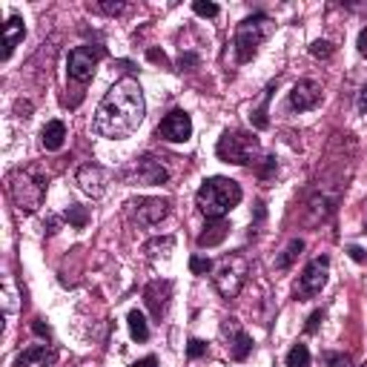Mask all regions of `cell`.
I'll list each match as a JSON object with an SVG mask.
<instances>
[{
	"instance_id": "obj_1",
	"label": "cell",
	"mask_w": 367,
	"mask_h": 367,
	"mask_svg": "<svg viewBox=\"0 0 367 367\" xmlns=\"http://www.w3.org/2000/svg\"><path fill=\"white\" fill-rule=\"evenodd\" d=\"M146 112V101H143V89L138 86V81L124 78L118 81L107 95L104 101L97 104L95 120H92V130L95 135L101 138H130L143 120Z\"/></svg>"
},
{
	"instance_id": "obj_2",
	"label": "cell",
	"mask_w": 367,
	"mask_h": 367,
	"mask_svg": "<svg viewBox=\"0 0 367 367\" xmlns=\"http://www.w3.org/2000/svg\"><path fill=\"white\" fill-rule=\"evenodd\" d=\"M241 198H244V192H241L238 181L215 175L198 187V192H195V207L201 210V215H207V221H215V218H224L233 207H238Z\"/></svg>"
},
{
	"instance_id": "obj_3",
	"label": "cell",
	"mask_w": 367,
	"mask_h": 367,
	"mask_svg": "<svg viewBox=\"0 0 367 367\" xmlns=\"http://www.w3.org/2000/svg\"><path fill=\"white\" fill-rule=\"evenodd\" d=\"M273 32V20L267 17V15H250V17H244L238 23V29H235V58L238 63H247L256 58L258 52V46L267 40V35Z\"/></svg>"
},
{
	"instance_id": "obj_4",
	"label": "cell",
	"mask_w": 367,
	"mask_h": 367,
	"mask_svg": "<svg viewBox=\"0 0 367 367\" xmlns=\"http://www.w3.org/2000/svg\"><path fill=\"white\" fill-rule=\"evenodd\" d=\"M247 276H250V261L244 258L241 253H230V256H224L221 261L215 264L212 284H215V290L221 292L224 299H235L241 292V287L247 284Z\"/></svg>"
},
{
	"instance_id": "obj_5",
	"label": "cell",
	"mask_w": 367,
	"mask_h": 367,
	"mask_svg": "<svg viewBox=\"0 0 367 367\" xmlns=\"http://www.w3.org/2000/svg\"><path fill=\"white\" fill-rule=\"evenodd\" d=\"M9 195L23 212H35L43 204L46 195V178L32 173V169H17L9 175Z\"/></svg>"
},
{
	"instance_id": "obj_6",
	"label": "cell",
	"mask_w": 367,
	"mask_h": 367,
	"mask_svg": "<svg viewBox=\"0 0 367 367\" xmlns=\"http://www.w3.org/2000/svg\"><path fill=\"white\" fill-rule=\"evenodd\" d=\"M215 153L224 164L247 166L258 155V138L253 132H244V130H227L221 138H218Z\"/></svg>"
},
{
	"instance_id": "obj_7",
	"label": "cell",
	"mask_w": 367,
	"mask_h": 367,
	"mask_svg": "<svg viewBox=\"0 0 367 367\" xmlns=\"http://www.w3.org/2000/svg\"><path fill=\"white\" fill-rule=\"evenodd\" d=\"M104 58V46H92V43H86V46H75L69 52V61H66V66H69V78L75 81V84H86V81H92V75H95V66H97V61Z\"/></svg>"
},
{
	"instance_id": "obj_8",
	"label": "cell",
	"mask_w": 367,
	"mask_h": 367,
	"mask_svg": "<svg viewBox=\"0 0 367 367\" xmlns=\"http://www.w3.org/2000/svg\"><path fill=\"white\" fill-rule=\"evenodd\" d=\"M155 135H158L161 141H169V143H184V141H189V135H192V118H189L184 109H173V112H169V115L161 120V124H158Z\"/></svg>"
},
{
	"instance_id": "obj_9",
	"label": "cell",
	"mask_w": 367,
	"mask_h": 367,
	"mask_svg": "<svg viewBox=\"0 0 367 367\" xmlns=\"http://www.w3.org/2000/svg\"><path fill=\"white\" fill-rule=\"evenodd\" d=\"M327 273H330V256H319L313 258L304 273H302V281H299V296H315V292H322V287L327 284Z\"/></svg>"
},
{
	"instance_id": "obj_10",
	"label": "cell",
	"mask_w": 367,
	"mask_h": 367,
	"mask_svg": "<svg viewBox=\"0 0 367 367\" xmlns=\"http://www.w3.org/2000/svg\"><path fill=\"white\" fill-rule=\"evenodd\" d=\"M130 212H132V221H138L141 227H153V224H161L169 215V201L166 198H138L130 204Z\"/></svg>"
},
{
	"instance_id": "obj_11",
	"label": "cell",
	"mask_w": 367,
	"mask_h": 367,
	"mask_svg": "<svg viewBox=\"0 0 367 367\" xmlns=\"http://www.w3.org/2000/svg\"><path fill=\"white\" fill-rule=\"evenodd\" d=\"M221 333H224V338H227V350H230V356H233L235 361H244V359L253 353V338H250V333L244 330L235 319H227V322L221 325Z\"/></svg>"
},
{
	"instance_id": "obj_12",
	"label": "cell",
	"mask_w": 367,
	"mask_h": 367,
	"mask_svg": "<svg viewBox=\"0 0 367 367\" xmlns=\"http://www.w3.org/2000/svg\"><path fill=\"white\" fill-rule=\"evenodd\" d=\"M322 101V86L310 81V78H302L296 86L290 89V107L299 109V112H307V109H315Z\"/></svg>"
},
{
	"instance_id": "obj_13",
	"label": "cell",
	"mask_w": 367,
	"mask_h": 367,
	"mask_svg": "<svg viewBox=\"0 0 367 367\" xmlns=\"http://www.w3.org/2000/svg\"><path fill=\"white\" fill-rule=\"evenodd\" d=\"M78 187H81V192L92 195V198H101V195L107 192V173H104V166L84 164L78 169Z\"/></svg>"
},
{
	"instance_id": "obj_14",
	"label": "cell",
	"mask_w": 367,
	"mask_h": 367,
	"mask_svg": "<svg viewBox=\"0 0 367 367\" xmlns=\"http://www.w3.org/2000/svg\"><path fill=\"white\" fill-rule=\"evenodd\" d=\"M135 178L141 184H164L169 178V173L161 166V161H155L153 155H141L135 161Z\"/></svg>"
},
{
	"instance_id": "obj_15",
	"label": "cell",
	"mask_w": 367,
	"mask_h": 367,
	"mask_svg": "<svg viewBox=\"0 0 367 367\" xmlns=\"http://www.w3.org/2000/svg\"><path fill=\"white\" fill-rule=\"evenodd\" d=\"M43 364V367H49V364H55L58 361V353L52 350V348H46V345H32V348H26L23 353H17L15 356V367H29V364Z\"/></svg>"
},
{
	"instance_id": "obj_16",
	"label": "cell",
	"mask_w": 367,
	"mask_h": 367,
	"mask_svg": "<svg viewBox=\"0 0 367 367\" xmlns=\"http://www.w3.org/2000/svg\"><path fill=\"white\" fill-rule=\"evenodd\" d=\"M169 292H173V287H169V281H153L150 287H146V304H150L153 315L155 319H161V315L166 313V304H169Z\"/></svg>"
},
{
	"instance_id": "obj_17",
	"label": "cell",
	"mask_w": 367,
	"mask_h": 367,
	"mask_svg": "<svg viewBox=\"0 0 367 367\" xmlns=\"http://www.w3.org/2000/svg\"><path fill=\"white\" fill-rule=\"evenodd\" d=\"M227 235H230V221L227 218H215V221H207L204 233H198V247H218Z\"/></svg>"
},
{
	"instance_id": "obj_18",
	"label": "cell",
	"mask_w": 367,
	"mask_h": 367,
	"mask_svg": "<svg viewBox=\"0 0 367 367\" xmlns=\"http://www.w3.org/2000/svg\"><path fill=\"white\" fill-rule=\"evenodd\" d=\"M23 35H26V26H23V17L12 15V17L6 20V26H3V61H9V58H12L15 46L23 40Z\"/></svg>"
},
{
	"instance_id": "obj_19",
	"label": "cell",
	"mask_w": 367,
	"mask_h": 367,
	"mask_svg": "<svg viewBox=\"0 0 367 367\" xmlns=\"http://www.w3.org/2000/svg\"><path fill=\"white\" fill-rule=\"evenodd\" d=\"M63 141H66V124H63V120H49V124L43 127V132H40L43 150L58 153L61 146H63Z\"/></svg>"
},
{
	"instance_id": "obj_20",
	"label": "cell",
	"mask_w": 367,
	"mask_h": 367,
	"mask_svg": "<svg viewBox=\"0 0 367 367\" xmlns=\"http://www.w3.org/2000/svg\"><path fill=\"white\" fill-rule=\"evenodd\" d=\"M127 325H130V336H132L135 341H146V338H150V325H146V319H143L141 310H132V313H130Z\"/></svg>"
},
{
	"instance_id": "obj_21",
	"label": "cell",
	"mask_w": 367,
	"mask_h": 367,
	"mask_svg": "<svg viewBox=\"0 0 367 367\" xmlns=\"http://www.w3.org/2000/svg\"><path fill=\"white\" fill-rule=\"evenodd\" d=\"M276 86H279V81H273L270 86H267V92H264V101H261V107H258V109L253 112V127H256V130H267V127H270V120H267V107H270V97H273Z\"/></svg>"
},
{
	"instance_id": "obj_22",
	"label": "cell",
	"mask_w": 367,
	"mask_h": 367,
	"mask_svg": "<svg viewBox=\"0 0 367 367\" xmlns=\"http://www.w3.org/2000/svg\"><path fill=\"white\" fill-rule=\"evenodd\" d=\"M304 250V241L302 238H292L290 244H287V250H284V256L276 261V267H279V270H287V267L292 264V261H296V256Z\"/></svg>"
},
{
	"instance_id": "obj_23",
	"label": "cell",
	"mask_w": 367,
	"mask_h": 367,
	"mask_svg": "<svg viewBox=\"0 0 367 367\" xmlns=\"http://www.w3.org/2000/svg\"><path fill=\"white\" fill-rule=\"evenodd\" d=\"M287 367H310V350H307V345H296L287 353Z\"/></svg>"
},
{
	"instance_id": "obj_24",
	"label": "cell",
	"mask_w": 367,
	"mask_h": 367,
	"mask_svg": "<svg viewBox=\"0 0 367 367\" xmlns=\"http://www.w3.org/2000/svg\"><path fill=\"white\" fill-rule=\"evenodd\" d=\"M189 270H192L195 276H207V273L215 270V264H212L210 258H204V256H192V258H189Z\"/></svg>"
},
{
	"instance_id": "obj_25",
	"label": "cell",
	"mask_w": 367,
	"mask_h": 367,
	"mask_svg": "<svg viewBox=\"0 0 367 367\" xmlns=\"http://www.w3.org/2000/svg\"><path fill=\"white\" fill-rule=\"evenodd\" d=\"M66 221L72 224V227H86V221H89V212L84 210V207H69L66 210Z\"/></svg>"
},
{
	"instance_id": "obj_26",
	"label": "cell",
	"mask_w": 367,
	"mask_h": 367,
	"mask_svg": "<svg viewBox=\"0 0 367 367\" xmlns=\"http://www.w3.org/2000/svg\"><path fill=\"white\" fill-rule=\"evenodd\" d=\"M173 244H175L173 238H161V241L155 238V241H150V244H146V253H150L153 258H158V256H161L158 250H164V256H166V250H173Z\"/></svg>"
},
{
	"instance_id": "obj_27",
	"label": "cell",
	"mask_w": 367,
	"mask_h": 367,
	"mask_svg": "<svg viewBox=\"0 0 367 367\" xmlns=\"http://www.w3.org/2000/svg\"><path fill=\"white\" fill-rule=\"evenodd\" d=\"M310 55L313 58H330L333 55V43H327V40H313V46H310Z\"/></svg>"
},
{
	"instance_id": "obj_28",
	"label": "cell",
	"mask_w": 367,
	"mask_h": 367,
	"mask_svg": "<svg viewBox=\"0 0 367 367\" xmlns=\"http://www.w3.org/2000/svg\"><path fill=\"white\" fill-rule=\"evenodd\" d=\"M192 12L198 15V17H215V15H218V6H215V3H204V0H195V3H192Z\"/></svg>"
},
{
	"instance_id": "obj_29",
	"label": "cell",
	"mask_w": 367,
	"mask_h": 367,
	"mask_svg": "<svg viewBox=\"0 0 367 367\" xmlns=\"http://www.w3.org/2000/svg\"><path fill=\"white\" fill-rule=\"evenodd\" d=\"M187 356H189V359H201V356H207V345H204L201 338H192L189 345H187Z\"/></svg>"
},
{
	"instance_id": "obj_30",
	"label": "cell",
	"mask_w": 367,
	"mask_h": 367,
	"mask_svg": "<svg viewBox=\"0 0 367 367\" xmlns=\"http://www.w3.org/2000/svg\"><path fill=\"white\" fill-rule=\"evenodd\" d=\"M350 359L345 353H325V367H348Z\"/></svg>"
},
{
	"instance_id": "obj_31",
	"label": "cell",
	"mask_w": 367,
	"mask_h": 367,
	"mask_svg": "<svg viewBox=\"0 0 367 367\" xmlns=\"http://www.w3.org/2000/svg\"><path fill=\"white\" fill-rule=\"evenodd\" d=\"M325 322V310H315L313 315H310V319H307V325H304V330L307 333H315V330H319V325Z\"/></svg>"
},
{
	"instance_id": "obj_32",
	"label": "cell",
	"mask_w": 367,
	"mask_h": 367,
	"mask_svg": "<svg viewBox=\"0 0 367 367\" xmlns=\"http://www.w3.org/2000/svg\"><path fill=\"white\" fill-rule=\"evenodd\" d=\"M273 173H276V158H264V166L258 169V178L261 181H270Z\"/></svg>"
},
{
	"instance_id": "obj_33",
	"label": "cell",
	"mask_w": 367,
	"mask_h": 367,
	"mask_svg": "<svg viewBox=\"0 0 367 367\" xmlns=\"http://www.w3.org/2000/svg\"><path fill=\"white\" fill-rule=\"evenodd\" d=\"M97 12H107V15H120L127 12V3H95Z\"/></svg>"
},
{
	"instance_id": "obj_34",
	"label": "cell",
	"mask_w": 367,
	"mask_h": 367,
	"mask_svg": "<svg viewBox=\"0 0 367 367\" xmlns=\"http://www.w3.org/2000/svg\"><path fill=\"white\" fill-rule=\"evenodd\" d=\"M348 256H350L353 261H359V264H367V253H364L361 247H356V244H350V247H348Z\"/></svg>"
},
{
	"instance_id": "obj_35",
	"label": "cell",
	"mask_w": 367,
	"mask_h": 367,
	"mask_svg": "<svg viewBox=\"0 0 367 367\" xmlns=\"http://www.w3.org/2000/svg\"><path fill=\"white\" fill-rule=\"evenodd\" d=\"M356 46H359V55H361V58H367V26L359 32V40H356Z\"/></svg>"
},
{
	"instance_id": "obj_36",
	"label": "cell",
	"mask_w": 367,
	"mask_h": 367,
	"mask_svg": "<svg viewBox=\"0 0 367 367\" xmlns=\"http://www.w3.org/2000/svg\"><path fill=\"white\" fill-rule=\"evenodd\" d=\"M32 330H35L38 336H43V338H49V336H52V330H49V325H43V319H38V322L32 325Z\"/></svg>"
},
{
	"instance_id": "obj_37",
	"label": "cell",
	"mask_w": 367,
	"mask_h": 367,
	"mask_svg": "<svg viewBox=\"0 0 367 367\" xmlns=\"http://www.w3.org/2000/svg\"><path fill=\"white\" fill-rule=\"evenodd\" d=\"M356 107H359V112H361V115H367V86H361V92H359V101H356Z\"/></svg>"
},
{
	"instance_id": "obj_38",
	"label": "cell",
	"mask_w": 367,
	"mask_h": 367,
	"mask_svg": "<svg viewBox=\"0 0 367 367\" xmlns=\"http://www.w3.org/2000/svg\"><path fill=\"white\" fill-rule=\"evenodd\" d=\"M132 367H158V361H155L153 356H146V359H141V361H135Z\"/></svg>"
},
{
	"instance_id": "obj_39",
	"label": "cell",
	"mask_w": 367,
	"mask_h": 367,
	"mask_svg": "<svg viewBox=\"0 0 367 367\" xmlns=\"http://www.w3.org/2000/svg\"><path fill=\"white\" fill-rule=\"evenodd\" d=\"M150 61H155V63H166V55L158 52V49H150Z\"/></svg>"
},
{
	"instance_id": "obj_40",
	"label": "cell",
	"mask_w": 367,
	"mask_h": 367,
	"mask_svg": "<svg viewBox=\"0 0 367 367\" xmlns=\"http://www.w3.org/2000/svg\"><path fill=\"white\" fill-rule=\"evenodd\" d=\"M192 63H198V58H195V55H181V69L184 66H192Z\"/></svg>"
}]
</instances>
